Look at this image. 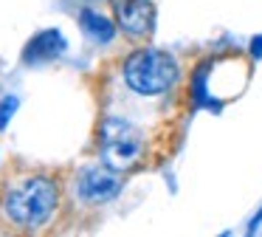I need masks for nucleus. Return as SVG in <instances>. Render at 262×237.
<instances>
[{
    "label": "nucleus",
    "instance_id": "nucleus-6",
    "mask_svg": "<svg viewBox=\"0 0 262 237\" xmlns=\"http://www.w3.org/2000/svg\"><path fill=\"white\" fill-rule=\"evenodd\" d=\"M68 48V40L59 28H46V31L34 34L29 40V45L23 48V62L26 65H42V62H51L57 56L65 54Z\"/></svg>",
    "mask_w": 262,
    "mask_h": 237
},
{
    "label": "nucleus",
    "instance_id": "nucleus-8",
    "mask_svg": "<svg viewBox=\"0 0 262 237\" xmlns=\"http://www.w3.org/2000/svg\"><path fill=\"white\" fill-rule=\"evenodd\" d=\"M209 73H211V60H206L203 65H198V71H194V76H192V105L194 107H209V110L220 113L223 102L209 96Z\"/></svg>",
    "mask_w": 262,
    "mask_h": 237
},
{
    "label": "nucleus",
    "instance_id": "nucleus-9",
    "mask_svg": "<svg viewBox=\"0 0 262 237\" xmlns=\"http://www.w3.org/2000/svg\"><path fill=\"white\" fill-rule=\"evenodd\" d=\"M17 107H20L17 96H3V99H0V133L9 127V122H12V116H14Z\"/></svg>",
    "mask_w": 262,
    "mask_h": 237
},
{
    "label": "nucleus",
    "instance_id": "nucleus-3",
    "mask_svg": "<svg viewBox=\"0 0 262 237\" xmlns=\"http://www.w3.org/2000/svg\"><path fill=\"white\" fill-rule=\"evenodd\" d=\"M99 150H102V161L113 167L116 172H121L138 161L144 150V135L127 118L110 116L99 127Z\"/></svg>",
    "mask_w": 262,
    "mask_h": 237
},
{
    "label": "nucleus",
    "instance_id": "nucleus-1",
    "mask_svg": "<svg viewBox=\"0 0 262 237\" xmlns=\"http://www.w3.org/2000/svg\"><path fill=\"white\" fill-rule=\"evenodd\" d=\"M59 201L57 184L46 175H31L17 184L9 186L6 198H3V212L12 223L23 226V229H37V226L48 223Z\"/></svg>",
    "mask_w": 262,
    "mask_h": 237
},
{
    "label": "nucleus",
    "instance_id": "nucleus-2",
    "mask_svg": "<svg viewBox=\"0 0 262 237\" xmlns=\"http://www.w3.org/2000/svg\"><path fill=\"white\" fill-rule=\"evenodd\" d=\"M181 68L169 51L138 48L124 62V82L138 96H161L178 85Z\"/></svg>",
    "mask_w": 262,
    "mask_h": 237
},
{
    "label": "nucleus",
    "instance_id": "nucleus-10",
    "mask_svg": "<svg viewBox=\"0 0 262 237\" xmlns=\"http://www.w3.org/2000/svg\"><path fill=\"white\" fill-rule=\"evenodd\" d=\"M251 56H254V60H262V34H256V37L251 40Z\"/></svg>",
    "mask_w": 262,
    "mask_h": 237
},
{
    "label": "nucleus",
    "instance_id": "nucleus-4",
    "mask_svg": "<svg viewBox=\"0 0 262 237\" xmlns=\"http://www.w3.org/2000/svg\"><path fill=\"white\" fill-rule=\"evenodd\" d=\"M121 192V178L113 167H85L76 178V195L88 203H107Z\"/></svg>",
    "mask_w": 262,
    "mask_h": 237
},
{
    "label": "nucleus",
    "instance_id": "nucleus-5",
    "mask_svg": "<svg viewBox=\"0 0 262 237\" xmlns=\"http://www.w3.org/2000/svg\"><path fill=\"white\" fill-rule=\"evenodd\" d=\"M116 23L130 37H147L155 26V6L152 0H113Z\"/></svg>",
    "mask_w": 262,
    "mask_h": 237
},
{
    "label": "nucleus",
    "instance_id": "nucleus-11",
    "mask_svg": "<svg viewBox=\"0 0 262 237\" xmlns=\"http://www.w3.org/2000/svg\"><path fill=\"white\" fill-rule=\"evenodd\" d=\"M259 223H262V206H259V212H256L254 218H251V223H248V231H251V234H254V231L259 229Z\"/></svg>",
    "mask_w": 262,
    "mask_h": 237
},
{
    "label": "nucleus",
    "instance_id": "nucleus-7",
    "mask_svg": "<svg viewBox=\"0 0 262 237\" xmlns=\"http://www.w3.org/2000/svg\"><path fill=\"white\" fill-rule=\"evenodd\" d=\"M79 28L88 34V40L104 45V43H113L116 37V26L102 14V11H93V9H82L79 11Z\"/></svg>",
    "mask_w": 262,
    "mask_h": 237
}]
</instances>
